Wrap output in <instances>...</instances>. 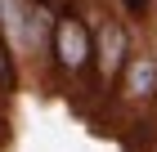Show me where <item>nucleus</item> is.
Masks as SVG:
<instances>
[{"mask_svg":"<svg viewBox=\"0 0 157 152\" xmlns=\"http://www.w3.org/2000/svg\"><path fill=\"white\" fill-rule=\"evenodd\" d=\"M49 72L67 90H76L81 81H90V72H94V23H90V13H85L81 0H63L59 18H54Z\"/></svg>","mask_w":157,"mask_h":152,"instance_id":"1","label":"nucleus"},{"mask_svg":"<svg viewBox=\"0 0 157 152\" xmlns=\"http://www.w3.org/2000/svg\"><path fill=\"white\" fill-rule=\"evenodd\" d=\"M90 23H94V72H90V81L99 94H112L135 54V32L121 18V9H112V5H99L90 13Z\"/></svg>","mask_w":157,"mask_h":152,"instance_id":"2","label":"nucleus"},{"mask_svg":"<svg viewBox=\"0 0 157 152\" xmlns=\"http://www.w3.org/2000/svg\"><path fill=\"white\" fill-rule=\"evenodd\" d=\"M117 103L126 107V112H157V40H144V45H135L130 63H126V72H121L117 81Z\"/></svg>","mask_w":157,"mask_h":152,"instance_id":"3","label":"nucleus"},{"mask_svg":"<svg viewBox=\"0 0 157 152\" xmlns=\"http://www.w3.org/2000/svg\"><path fill=\"white\" fill-rule=\"evenodd\" d=\"M23 81V72H18V54L9 49V40L0 36V94H13Z\"/></svg>","mask_w":157,"mask_h":152,"instance_id":"4","label":"nucleus"},{"mask_svg":"<svg viewBox=\"0 0 157 152\" xmlns=\"http://www.w3.org/2000/svg\"><path fill=\"white\" fill-rule=\"evenodd\" d=\"M121 18H148L153 13V0H117Z\"/></svg>","mask_w":157,"mask_h":152,"instance_id":"5","label":"nucleus"},{"mask_svg":"<svg viewBox=\"0 0 157 152\" xmlns=\"http://www.w3.org/2000/svg\"><path fill=\"white\" fill-rule=\"evenodd\" d=\"M9 143V117H5V94H0V152Z\"/></svg>","mask_w":157,"mask_h":152,"instance_id":"6","label":"nucleus"}]
</instances>
